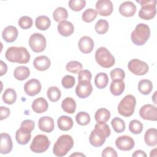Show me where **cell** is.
I'll return each mask as SVG.
<instances>
[{
  "label": "cell",
  "instance_id": "6da1fadb",
  "mask_svg": "<svg viewBox=\"0 0 157 157\" xmlns=\"http://www.w3.org/2000/svg\"><path fill=\"white\" fill-rule=\"evenodd\" d=\"M6 58L11 63L26 64L30 60V54L27 49L23 47H10L5 53Z\"/></svg>",
  "mask_w": 157,
  "mask_h": 157
},
{
  "label": "cell",
  "instance_id": "7a4b0ae2",
  "mask_svg": "<svg viewBox=\"0 0 157 157\" xmlns=\"http://www.w3.org/2000/svg\"><path fill=\"white\" fill-rule=\"evenodd\" d=\"M74 140L67 134L61 136L56 141L53 148V153L56 156H65L73 147Z\"/></svg>",
  "mask_w": 157,
  "mask_h": 157
},
{
  "label": "cell",
  "instance_id": "3957f363",
  "mask_svg": "<svg viewBox=\"0 0 157 157\" xmlns=\"http://www.w3.org/2000/svg\"><path fill=\"white\" fill-rule=\"evenodd\" d=\"M150 36V29L145 23L138 24L132 32L131 39L132 42L136 45H144Z\"/></svg>",
  "mask_w": 157,
  "mask_h": 157
},
{
  "label": "cell",
  "instance_id": "277c9868",
  "mask_svg": "<svg viewBox=\"0 0 157 157\" xmlns=\"http://www.w3.org/2000/svg\"><path fill=\"white\" fill-rule=\"evenodd\" d=\"M136 105V98L132 94H128L120 102L118 105V112L120 115L123 117H131L134 113Z\"/></svg>",
  "mask_w": 157,
  "mask_h": 157
},
{
  "label": "cell",
  "instance_id": "5b68a950",
  "mask_svg": "<svg viewBox=\"0 0 157 157\" xmlns=\"http://www.w3.org/2000/svg\"><path fill=\"white\" fill-rule=\"evenodd\" d=\"M95 59L97 63L104 68H109L115 63L114 56L105 47H99L95 52Z\"/></svg>",
  "mask_w": 157,
  "mask_h": 157
},
{
  "label": "cell",
  "instance_id": "8992f818",
  "mask_svg": "<svg viewBox=\"0 0 157 157\" xmlns=\"http://www.w3.org/2000/svg\"><path fill=\"white\" fill-rule=\"evenodd\" d=\"M140 4L141 8L139 12V17L145 20L153 18L156 13V0H142L136 1Z\"/></svg>",
  "mask_w": 157,
  "mask_h": 157
},
{
  "label": "cell",
  "instance_id": "52a82bcc",
  "mask_svg": "<svg viewBox=\"0 0 157 157\" xmlns=\"http://www.w3.org/2000/svg\"><path fill=\"white\" fill-rule=\"evenodd\" d=\"M50 145V142L47 136L38 134L33 139L30 145V150L36 153H43L47 150Z\"/></svg>",
  "mask_w": 157,
  "mask_h": 157
},
{
  "label": "cell",
  "instance_id": "ba28073f",
  "mask_svg": "<svg viewBox=\"0 0 157 157\" xmlns=\"http://www.w3.org/2000/svg\"><path fill=\"white\" fill-rule=\"evenodd\" d=\"M28 42L31 49L36 53L42 52L46 48L47 42L45 37L40 33H36L33 34L30 36Z\"/></svg>",
  "mask_w": 157,
  "mask_h": 157
},
{
  "label": "cell",
  "instance_id": "9c48e42d",
  "mask_svg": "<svg viewBox=\"0 0 157 157\" xmlns=\"http://www.w3.org/2000/svg\"><path fill=\"white\" fill-rule=\"evenodd\" d=\"M128 69L134 75H144L146 74L148 70V65L144 61L139 59H132L130 60L128 64Z\"/></svg>",
  "mask_w": 157,
  "mask_h": 157
},
{
  "label": "cell",
  "instance_id": "30bf717a",
  "mask_svg": "<svg viewBox=\"0 0 157 157\" xmlns=\"http://www.w3.org/2000/svg\"><path fill=\"white\" fill-rule=\"evenodd\" d=\"M139 115L144 120L156 121L157 120L156 107L151 104H145L140 109Z\"/></svg>",
  "mask_w": 157,
  "mask_h": 157
},
{
  "label": "cell",
  "instance_id": "8fae6325",
  "mask_svg": "<svg viewBox=\"0 0 157 157\" xmlns=\"http://www.w3.org/2000/svg\"><path fill=\"white\" fill-rule=\"evenodd\" d=\"M93 91V86L89 81H79L76 88L75 93L80 98L88 97Z\"/></svg>",
  "mask_w": 157,
  "mask_h": 157
},
{
  "label": "cell",
  "instance_id": "7c38bea8",
  "mask_svg": "<svg viewBox=\"0 0 157 157\" xmlns=\"http://www.w3.org/2000/svg\"><path fill=\"white\" fill-rule=\"evenodd\" d=\"M97 13L101 16H109L113 12V7L112 2L109 0H99L96 3Z\"/></svg>",
  "mask_w": 157,
  "mask_h": 157
},
{
  "label": "cell",
  "instance_id": "4fadbf2b",
  "mask_svg": "<svg viewBox=\"0 0 157 157\" xmlns=\"http://www.w3.org/2000/svg\"><path fill=\"white\" fill-rule=\"evenodd\" d=\"M42 89L40 82L36 78H32L27 81L24 85V91L26 94L34 96L39 94Z\"/></svg>",
  "mask_w": 157,
  "mask_h": 157
},
{
  "label": "cell",
  "instance_id": "5bb4252c",
  "mask_svg": "<svg viewBox=\"0 0 157 157\" xmlns=\"http://www.w3.org/2000/svg\"><path fill=\"white\" fill-rule=\"evenodd\" d=\"M134 139L129 136H121L118 137L115 140V145L117 147L123 151H129L132 149L134 147Z\"/></svg>",
  "mask_w": 157,
  "mask_h": 157
},
{
  "label": "cell",
  "instance_id": "9a60e30c",
  "mask_svg": "<svg viewBox=\"0 0 157 157\" xmlns=\"http://www.w3.org/2000/svg\"><path fill=\"white\" fill-rule=\"evenodd\" d=\"M13 148V143L11 137L7 133L1 134L0 153L1 154H7L10 153Z\"/></svg>",
  "mask_w": 157,
  "mask_h": 157
},
{
  "label": "cell",
  "instance_id": "2e32d148",
  "mask_svg": "<svg viewBox=\"0 0 157 157\" xmlns=\"http://www.w3.org/2000/svg\"><path fill=\"white\" fill-rule=\"evenodd\" d=\"M38 126L40 131L45 132H51L55 128L54 120L50 117L44 116L39 118L38 121Z\"/></svg>",
  "mask_w": 157,
  "mask_h": 157
},
{
  "label": "cell",
  "instance_id": "e0dca14e",
  "mask_svg": "<svg viewBox=\"0 0 157 157\" xmlns=\"http://www.w3.org/2000/svg\"><path fill=\"white\" fill-rule=\"evenodd\" d=\"M79 50L83 53H90L92 52L94 47L93 40L88 36L82 37L78 43Z\"/></svg>",
  "mask_w": 157,
  "mask_h": 157
},
{
  "label": "cell",
  "instance_id": "ac0fdd59",
  "mask_svg": "<svg viewBox=\"0 0 157 157\" xmlns=\"http://www.w3.org/2000/svg\"><path fill=\"white\" fill-rule=\"evenodd\" d=\"M51 65L50 59L45 55L37 56L33 61V66L38 71H44L49 69Z\"/></svg>",
  "mask_w": 157,
  "mask_h": 157
},
{
  "label": "cell",
  "instance_id": "d6986e66",
  "mask_svg": "<svg viewBox=\"0 0 157 157\" xmlns=\"http://www.w3.org/2000/svg\"><path fill=\"white\" fill-rule=\"evenodd\" d=\"M136 12V6L131 1H126L121 3L119 7V12L124 17H132Z\"/></svg>",
  "mask_w": 157,
  "mask_h": 157
},
{
  "label": "cell",
  "instance_id": "ffe728a7",
  "mask_svg": "<svg viewBox=\"0 0 157 157\" xmlns=\"http://www.w3.org/2000/svg\"><path fill=\"white\" fill-rule=\"evenodd\" d=\"M18 32L16 27L10 25L6 27L2 32V37L7 42H14L18 37Z\"/></svg>",
  "mask_w": 157,
  "mask_h": 157
},
{
  "label": "cell",
  "instance_id": "44dd1931",
  "mask_svg": "<svg viewBox=\"0 0 157 157\" xmlns=\"http://www.w3.org/2000/svg\"><path fill=\"white\" fill-rule=\"evenodd\" d=\"M57 29L59 34L64 37L71 36L74 31V26L73 24L67 20L59 22L58 25Z\"/></svg>",
  "mask_w": 157,
  "mask_h": 157
},
{
  "label": "cell",
  "instance_id": "7402d4cb",
  "mask_svg": "<svg viewBox=\"0 0 157 157\" xmlns=\"http://www.w3.org/2000/svg\"><path fill=\"white\" fill-rule=\"evenodd\" d=\"M31 107L34 112L37 113H42L47 110L48 104L45 98L40 97L36 99L33 102Z\"/></svg>",
  "mask_w": 157,
  "mask_h": 157
},
{
  "label": "cell",
  "instance_id": "603a6c76",
  "mask_svg": "<svg viewBox=\"0 0 157 157\" xmlns=\"http://www.w3.org/2000/svg\"><path fill=\"white\" fill-rule=\"evenodd\" d=\"M144 140L150 147H155L157 144V130L156 128H150L145 133Z\"/></svg>",
  "mask_w": 157,
  "mask_h": 157
},
{
  "label": "cell",
  "instance_id": "cb8c5ba5",
  "mask_svg": "<svg viewBox=\"0 0 157 157\" xmlns=\"http://www.w3.org/2000/svg\"><path fill=\"white\" fill-rule=\"evenodd\" d=\"M58 128L61 131H69L73 126L72 119L66 115H62L59 117L57 120Z\"/></svg>",
  "mask_w": 157,
  "mask_h": 157
},
{
  "label": "cell",
  "instance_id": "d4e9b609",
  "mask_svg": "<svg viewBox=\"0 0 157 157\" xmlns=\"http://www.w3.org/2000/svg\"><path fill=\"white\" fill-rule=\"evenodd\" d=\"M94 132L103 139L107 138L110 135V129L105 123H98L94 126Z\"/></svg>",
  "mask_w": 157,
  "mask_h": 157
},
{
  "label": "cell",
  "instance_id": "484cf974",
  "mask_svg": "<svg viewBox=\"0 0 157 157\" xmlns=\"http://www.w3.org/2000/svg\"><path fill=\"white\" fill-rule=\"evenodd\" d=\"M61 107L66 113L72 114L76 109L75 101L71 97H66L61 102Z\"/></svg>",
  "mask_w": 157,
  "mask_h": 157
},
{
  "label": "cell",
  "instance_id": "4316f807",
  "mask_svg": "<svg viewBox=\"0 0 157 157\" xmlns=\"http://www.w3.org/2000/svg\"><path fill=\"white\" fill-rule=\"evenodd\" d=\"M30 75L29 69L25 66L17 67L13 71V76L18 80H24Z\"/></svg>",
  "mask_w": 157,
  "mask_h": 157
},
{
  "label": "cell",
  "instance_id": "83f0119b",
  "mask_svg": "<svg viewBox=\"0 0 157 157\" xmlns=\"http://www.w3.org/2000/svg\"><path fill=\"white\" fill-rule=\"evenodd\" d=\"M125 84L123 80L112 81L110 85V91L114 96H120L124 91Z\"/></svg>",
  "mask_w": 157,
  "mask_h": 157
},
{
  "label": "cell",
  "instance_id": "f1b7e54d",
  "mask_svg": "<svg viewBox=\"0 0 157 157\" xmlns=\"http://www.w3.org/2000/svg\"><path fill=\"white\" fill-rule=\"evenodd\" d=\"M31 137V132L23 131L19 128L17 130L15 133V139L18 144L20 145L27 144Z\"/></svg>",
  "mask_w": 157,
  "mask_h": 157
},
{
  "label": "cell",
  "instance_id": "f546056e",
  "mask_svg": "<svg viewBox=\"0 0 157 157\" xmlns=\"http://www.w3.org/2000/svg\"><path fill=\"white\" fill-rule=\"evenodd\" d=\"M51 21L50 18L45 15L37 17L35 20V25L37 29L41 31H45L50 26Z\"/></svg>",
  "mask_w": 157,
  "mask_h": 157
},
{
  "label": "cell",
  "instance_id": "4dcf8cb0",
  "mask_svg": "<svg viewBox=\"0 0 157 157\" xmlns=\"http://www.w3.org/2000/svg\"><path fill=\"white\" fill-rule=\"evenodd\" d=\"M110 118V111L105 108H100L95 113L94 118L97 123H105Z\"/></svg>",
  "mask_w": 157,
  "mask_h": 157
},
{
  "label": "cell",
  "instance_id": "1f68e13d",
  "mask_svg": "<svg viewBox=\"0 0 157 157\" xmlns=\"http://www.w3.org/2000/svg\"><path fill=\"white\" fill-rule=\"evenodd\" d=\"M138 90L144 95L149 94L153 90V84L150 80H140L138 83Z\"/></svg>",
  "mask_w": 157,
  "mask_h": 157
},
{
  "label": "cell",
  "instance_id": "d6a6232c",
  "mask_svg": "<svg viewBox=\"0 0 157 157\" xmlns=\"http://www.w3.org/2000/svg\"><path fill=\"white\" fill-rule=\"evenodd\" d=\"M2 100L7 104H13L17 100L16 91L10 88L6 89L2 94Z\"/></svg>",
  "mask_w": 157,
  "mask_h": 157
},
{
  "label": "cell",
  "instance_id": "836d02e7",
  "mask_svg": "<svg viewBox=\"0 0 157 157\" xmlns=\"http://www.w3.org/2000/svg\"><path fill=\"white\" fill-rule=\"evenodd\" d=\"M109 82V78L105 72L98 73L94 78V83L99 89H103L106 87Z\"/></svg>",
  "mask_w": 157,
  "mask_h": 157
},
{
  "label": "cell",
  "instance_id": "e575fe53",
  "mask_svg": "<svg viewBox=\"0 0 157 157\" xmlns=\"http://www.w3.org/2000/svg\"><path fill=\"white\" fill-rule=\"evenodd\" d=\"M53 17L56 22H61L64 21L68 17L67 11L64 7H57L53 13Z\"/></svg>",
  "mask_w": 157,
  "mask_h": 157
},
{
  "label": "cell",
  "instance_id": "d590c367",
  "mask_svg": "<svg viewBox=\"0 0 157 157\" xmlns=\"http://www.w3.org/2000/svg\"><path fill=\"white\" fill-rule=\"evenodd\" d=\"M47 97L52 102L58 101L61 96L60 90L56 86H50L47 90Z\"/></svg>",
  "mask_w": 157,
  "mask_h": 157
},
{
  "label": "cell",
  "instance_id": "8d00e7d4",
  "mask_svg": "<svg viewBox=\"0 0 157 157\" xmlns=\"http://www.w3.org/2000/svg\"><path fill=\"white\" fill-rule=\"evenodd\" d=\"M89 141L91 145L95 147H99L102 146L105 142V139H103L99 137L94 130L91 132L89 137Z\"/></svg>",
  "mask_w": 157,
  "mask_h": 157
},
{
  "label": "cell",
  "instance_id": "74e56055",
  "mask_svg": "<svg viewBox=\"0 0 157 157\" xmlns=\"http://www.w3.org/2000/svg\"><path fill=\"white\" fill-rule=\"evenodd\" d=\"M109 27V23L107 20L104 19H100L96 22L94 29L98 34H104L107 32Z\"/></svg>",
  "mask_w": 157,
  "mask_h": 157
},
{
  "label": "cell",
  "instance_id": "f35d334b",
  "mask_svg": "<svg viewBox=\"0 0 157 157\" xmlns=\"http://www.w3.org/2000/svg\"><path fill=\"white\" fill-rule=\"evenodd\" d=\"M111 125L113 130L117 133H121L125 130L124 121L118 117H115L113 118L111 121Z\"/></svg>",
  "mask_w": 157,
  "mask_h": 157
},
{
  "label": "cell",
  "instance_id": "ab89813d",
  "mask_svg": "<svg viewBox=\"0 0 157 157\" xmlns=\"http://www.w3.org/2000/svg\"><path fill=\"white\" fill-rule=\"evenodd\" d=\"M97 12L96 10L90 8L85 10L82 15V20L86 23H90L95 20L97 17Z\"/></svg>",
  "mask_w": 157,
  "mask_h": 157
},
{
  "label": "cell",
  "instance_id": "60d3db41",
  "mask_svg": "<svg viewBox=\"0 0 157 157\" xmlns=\"http://www.w3.org/2000/svg\"><path fill=\"white\" fill-rule=\"evenodd\" d=\"M77 123L81 126H86L90 122V115L85 112H79L75 116Z\"/></svg>",
  "mask_w": 157,
  "mask_h": 157
},
{
  "label": "cell",
  "instance_id": "b9f144b4",
  "mask_svg": "<svg viewBox=\"0 0 157 157\" xmlns=\"http://www.w3.org/2000/svg\"><path fill=\"white\" fill-rule=\"evenodd\" d=\"M129 129L134 134H139L143 130V124L137 120H132L129 123Z\"/></svg>",
  "mask_w": 157,
  "mask_h": 157
},
{
  "label": "cell",
  "instance_id": "7bdbcfd3",
  "mask_svg": "<svg viewBox=\"0 0 157 157\" xmlns=\"http://www.w3.org/2000/svg\"><path fill=\"white\" fill-rule=\"evenodd\" d=\"M66 69L69 72L76 74L82 70V64L77 61H71L67 63Z\"/></svg>",
  "mask_w": 157,
  "mask_h": 157
},
{
  "label": "cell",
  "instance_id": "ee69618b",
  "mask_svg": "<svg viewBox=\"0 0 157 157\" xmlns=\"http://www.w3.org/2000/svg\"><path fill=\"white\" fill-rule=\"evenodd\" d=\"M68 4L71 9L73 11L78 12L85 7L86 1L85 0H70Z\"/></svg>",
  "mask_w": 157,
  "mask_h": 157
},
{
  "label": "cell",
  "instance_id": "f6af8a7d",
  "mask_svg": "<svg viewBox=\"0 0 157 157\" xmlns=\"http://www.w3.org/2000/svg\"><path fill=\"white\" fill-rule=\"evenodd\" d=\"M110 77L112 81L123 80L125 77V72L121 68H115L110 72Z\"/></svg>",
  "mask_w": 157,
  "mask_h": 157
},
{
  "label": "cell",
  "instance_id": "bcb514c9",
  "mask_svg": "<svg viewBox=\"0 0 157 157\" xmlns=\"http://www.w3.org/2000/svg\"><path fill=\"white\" fill-rule=\"evenodd\" d=\"M33 19L28 16H23L20 17L18 21L19 26L23 29L30 28L33 25Z\"/></svg>",
  "mask_w": 157,
  "mask_h": 157
},
{
  "label": "cell",
  "instance_id": "7dc6e473",
  "mask_svg": "<svg viewBox=\"0 0 157 157\" xmlns=\"http://www.w3.org/2000/svg\"><path fill=\"white\" fill-rule=\"evenodd\" d=\"M75 83V78L71 75H65L61 80L62 86L66 89L72 88Z\"/></svg>",
  "mask_w": 157,
  "mask_h": 157
},
{
  "label": "cell",
  "instance_id": "c3c4849f",
  "mask_svg": "<svg viewBox=\"0 0 157 157\" xmlns=\"http://www.w3.org/2000/svg\"><path fill=\"white\" fill-rule=\"evenodd\" d=\"M34 121L31 120H25L21 122L20 128L23 131L31 132L34 129Z\"/></svg>",
  "mask_w": 157,
  "mask_h": 157
},
{
  "label": "cell",
  "instance_id": "681fc988",
  "mask_svg": "<svg viewBox=\"0 0 157 157\" xmlns=\"http://www.w3.org/2000/svg\"><path fill=\"white\" fill-rule=\"evenodd\" d=\"M92 75L90 71L84 69L81 70L78 72V80L79 81H89L90 82L91 80Z\"/></svg>",
  "mask_w": 157,
  "mask_h": 157
},
{
  "label": "cell",
  "instance_id": "f907efd6",
  "mask_svg": "<svg viewBox=\"0 0 157 157\" xmlns=\"http://www.w3.org/2000/svg\"><path fill=\"white\" fill-rule=\"evenodd\" d=\"M101 155L102 156H104V157H107V156L117 157L118 156L117 151L111 147H107L105 149H104Z\"/></svg>",
  "mask_w": 157,
  "mask_h": 157
},
{
  "label": "cell",
  "instance_id": "816d5d0a",
  "mask_svg": "<svg viewBox=\"0 0 157 157\" xmlns=\"http://www.w3.org/2000/svg\"><path fill=\"white\" fill-rule=\"evenodd\" d=\"M0 112H1V117H0V120H3L6 118H7L10 113V109L8 107L1 106L0 107Z\"/></svg>",
  "mask_w": 157,
  "mask_h": 157
},
{
  "label": "cell",
  "instance_id": "f5cc1de1",
  "mask_svg": "<svg viewBox=\"0 0 157 157\" xmlns=\"http://www.w3.org/2000/svg\"><path fill=\"white\" fill-rule=\"evenodd\" d=\"M7 71V64L2 60L0 61V75L2 76Z\"/></svg>",
  "mask_w": 157,
  "mask_h": 157
},
{
  "label": "cell",
  "instance_id": "db71d44e",
  "mask_svg": "<svg viewBox=\"0 0 157 157\" xmlns=\"http://www.w3.org/2000/svg\"><path fill=\"white\" fill-rule=\"evenodd\" d=\"M132 156L133 157H138V156H142V157L144 156V157H146L147 155H146V153L144 151L140 150H138L135 151Z\"/></svg>",
  "mask_w": 157,
  "mask_h": 157
},
{
  "label": "cell",
  "instance_id": "11a10c76",
  "mask_svg": "<svg viewBox=\"0 0 157 157\" xmlns=\"http://www.w3.org/2000/svg\"><path fill=\"white\" fill-rule=\"evenodd\" d=\"M71 156H85V155H83V154H82V153H77V152H76V153H73V154H71V155H70Z\"/></svg>",
  "mask_w": 157,
  "mask_h": 157
},
{
  "label": "cell",
  "instance_id": "9f6ffc18",
  "mask_svg": "<svg viewBox=\"0 0 157 157\" xmlns=\"http://www.w3.org/2000/svg\"><path fill=\"white\" fill-rule=\"evenodd\" d=\"M151 151L153 152V153H150V156H151H151H156V148H155V149L152 150Z\"/></svg>",
  "mask_w": 157,
  "mask_h": 157
},
{
  "label": "cell",
  "instance_id": "6f0895ef",
  "mask_svg": "<svg viewBox=\"0 0 157 157\" xmlns=\"http://www.w3.org/2000/svg\"><path fill=\"white\" fill-rule=\"evenodd\" d=\"M156 91H155L153 94V95L152 96V99L154 102L155 104H156Z\"/></svg>",
  "mask_w": 157,
  "mask_h": 157
}]
</instances>
